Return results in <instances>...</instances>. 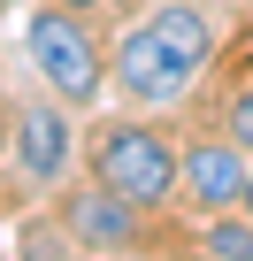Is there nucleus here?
Wrapping results in <instances>:
<instances>
[{"instance_id": "1", "label": "nucleus", "mask_w": 253, "mask_h": 261, "mask_svg": "<svg viewBox=\"0 0 253 261\" xmlns=\"http://www.w3.org/2000/svg\"><path fill=\"white\" fill-rule=\"evenodd\" d=\"M215 62V23L207 8H192V0H161L154 16H138L131 31L115 39L107 54V77L123 100H138V108H169L200 85V69Z\"/></svg>"}, {"instance_id": "2", "label": "nucleus", "mask_w": 253, "mask_h": 261, "mask_svg": "<svg viewBox=\"0 0 253 261\" xmlns=\"http://www.w3.org/2000/svg\"><path fill=\"white\" fill-rule=\"evenodd\" d=\"M92 177L107 192H123V200H138V207H161L184 185V154L146 123H107L92 139Z\"/></svg>"}, {"instance_id": "3", "label": "nucleus", "mask_w": 253, "mask_h": 261, "mask_svg": "<svg viewBox=\"0 0 253 261\" xmlns=\"http://www.w3.org/2000/svg\"><path fill=\"white\" fill-rule=\"evenodd\" d=\"M23 46H31V69L46 77V92H62L69 108L100 100V85H107V62H100L92 31L77 23V8H39V16L23 23Z\"/></svg>"}, {"instance_id": "4", "label": "nucleus", "mask_w": 253, "mask_h": 261, "mask_svg": "<svg viewBox=\"0 0 253 261\" xmlns=\"http://www.w3.org/2000/svg\"><path fill=\"white\" fill-rule=\"evenodd\" d=\"M16 177L23 185H62L69 177V154H77V139H69V115L54 108V100H31L23 115H16Z\"/></svg>"}, {"instance_id": "5", "label": "nucleus", "mask_w": 253, "mask_h": 261, "mask_svg": "<svg viewBox=\"0 0 253 261\" xmlns=\"http://www.w3.org/2000/svg\"><path fill=\"white\" fill-rule=\"evenodd\" d=\"M62 223H69L77 246H92V253H123V246L138 238V200H123V192H107V185L92 177L85 192H69Z\"/></svg>"}, {"instance_id": "6", "label": "nucleus", "mask_w": 253, "mask_h": 261, "mask_svg": "<svg viewBox=\"0 0 253 261\" xmlns=\"http://www.w3.org/2000/svg\"><path fill=\"white\" fill-rule=\"evenodd\" d=\"M245 185H253V169H245V146L238 139H200V146H184V192L200 200V207H238L245 200Z\"/></svg>"}, {"instance_id": "7", "label": "nucleus", "mask_w": 253, "mask_h": 261, "mask_svg": "<svg viewBox=\"0 0 253 261\" xmlns=\"http://www.w3.org/2000/svg\"><path fill=\"white\" fill-rule=\"evenodd\" d=\"M207 261H253V215H215L207 223Z\"/></svg>"}, {"instance_id": "8", "label": "nucleus", "mask_w": 253, "mask_h": 261, "mask_svg": "<svg viewBox=\"0 0 253 261\" xmlns=\"http://www.w3.org/2000/svg\"><path fill=\"white\" fill-rule=\"evenodd\" d=\"M222 130H230V139L253 154V85H238V92H230V115H222Z\"/></svg>"}, {"instance_id": "9", "label": "nucleus", "mask_w": 253, "mask_h": 261, "mask_svg": "<svg viewBox=\"0 0 253 261\" xmlns=\"http://www.w3.org/2000/svg\"><path fill=\"white\" fill-rule=\"evenodd\" d=\"M62 8H92V0H62Z\"/></svg>"}, {"instance_id": "10", "label": "nucleus", "mask_w": 253, "mask_h": 261, "mask_svg": "<svg viewBox=\"0 0 253 261\" xmlns=\"http://www.w3.org/2000/svg\"><path fill=\"white\" fill-rule=\"evenodd\" d=\"M0 108H8V92H0Z\"/></svg>"}, {"instance_id": "11", "label": "nucleus", "mask_w": 253, "mask_h": 261, "mask_svg": "<svg viewBox=\"0 0 253 261\" xmlns=\"http://www.w3.org/2000/svg\"><path fill=\"white\" fill-rule=\"evenodd\" d=\"M245 200H253V185H245Z\"/></svg>"}]
</instances>
